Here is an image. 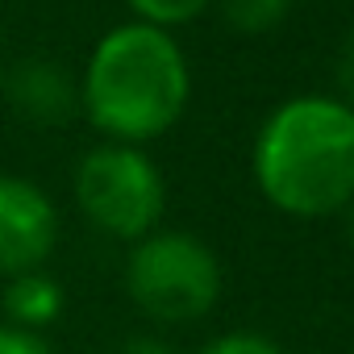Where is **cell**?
<instances>
[{
    "mask_svg": "<svg viewBox=\"0 0 354 354\" xmlns=\"http://www.w3.org/2000/svg\"><path fill=\"white\" fill-rule=\"evenodd\" d=\"M188 100L192 67L180 38L146 21L104 30L80 71V117L104 142H158L184 121Z\"/></svg>",
    "mask_w": 354,
    "mask_h": 354,
    "instance_id": "obj_1",
    "label": "cell"
},
{
    "mask_svg": "<svg viewBox=\"0 0 354 354\" xmlns=\"http://www.w3.org/2000/svg\"><path fill=\"white\" fill-rule=\"evenodd\" d=\"M263 201L288 217L321 221L354 201V109L337 96H296L271 109L250 146Z\"/></svg>",
    "mask_w": 354,
    "mask_h": 354,
    "instance_id": "obj_2",
    "label": "cell"
},
{
    "mask_svg": "<svg viewBox=\"0 0 354 354\" xmlns=\"http://www.w3.org/2000/svg\"><path fill=\"white\" fill-rule=\"evenodd\" d=\"M71 196L80 217L113 242H138L154 234L167 213L162 167L146 154V146L129 142L100 138L88 146L71 171Z\"/></svg>",
    "mask_w": 354,
    "mask_h": 354,
    "instance_id": "obj_3",
    "label": "cell"
},
{
    "mask_svg": "<svg viewBox=\"0 0 354 354\" xmlns=\"http://www.w3.org/2000/svg\"><path fill=\"white\" fill-rule=\"evenodd\" d=\"M125 292L133 308L158 325H192L221 300V263L209 242L184 230H154L129 242Z\"/></svg>",
    "mask_w": 354,
    "mask_h": 354,
    "instance_id": "obj_4",
    "label": "cell"
},
{
    "mask_svg": "<svg viewBox=\"0 0 354 354\" xmlns=\"http://www.w3.org/2000/svg\"><path fill=\"white\" fill-rule=\"evenodd\" d=\"M59 205L30 175L0 171V279L38 271L59 246Z\"/></svg>",
    "mask_w": 354,
    "mask_h": 354,
    "instance_id": "obj_5",
    "label": "cell"
},
{
    "mask_svg": "<svg viewBox=\"0 0 354 354\" xmlns=\"http://www.w3.org/2000/svg\"><path fill=\"white\" fill-rule=\"evenodd\" d=\"M0 96L13 109V117L34 129H63L80 117V75L50 55H26L17 63H5Z\"/></svg>",
    "mask_w": 354,
    "mask_h": 354,
    "instance_id": "obj_6",
    "label": "cell"
},
{
    "mask_svg": "<svg viewBox=\"0 0 354 354\" xmlns=\"http://www.w3.org/2000/svg\"><path fill=\"white\" fill-rule=\"evenodd\" d=\"M63 308H67V292L46 267L0 279V321L46 333L63 317Z\"/></svg>",
    "mask_w": 354,
    "mask_h": 354,
    "instance_id": "obj_7",
    "label": "cell"
},
{
    "mask_svg": "<svg viewBox=\"0 0 354 354\" xmlns=\"http://www.w3.org/2000/svg\"><path fill=\"white\" fill-rule=\"evenodd\" d=\"M221 21L234 30V34H246V38H259V34H271L288 21L296 0H213Z\"/></svg>",
    "mask_w": 354,
    "mask_h": 354,
    "instance_id": "obj_8",
    "label": "cell"
},
{
    "mask_svg": "<svg viewBox=\"0 0 354 354\" xmlns=\"http://www.w3.org/2000/svg\"><path fill=\"white\" fill-rule=\"evenodd\" d=\"M125 9L133 13V21H146L158 30H180L205 17L213 9V0H125Z\"/></svg>",
    "mask_w": 354,
    "mask_h": 354,
    "instance_id": "obj_9",
    "label": "cell"
},
{
    "mask_svg": "<svg viewBox=\"0 0 354 354\" xmlns=\"http://www.w3.org/2000/svg\"><path fill=\"white\" fill-rule=\"evenodd\" d=\"M196 354H283L275 337L254 333V329H234V333H217L213 342H205Z\"/></svg>",
    "mask_w": 354,
    "mask_h": 354,
    "instance_id": "obj_10",
    "label": "cell"
},
{
    "mask_svg": "<svg viewBox=\"0 0 354 354\" xmlns=\"http://www.w3.org/2000/svg\"><path fill=\"white\" fill-rule=\"evenodd\" d=\"M0 354H55V346H50L46 333H34V329L0 321Z\"/></svg>",
    "mask_w": 354,
    "mask_h": 354,
    "instance_id": "obj_11",
    "label": "cell"
},
{
    "mask_svg": "<svg viewBox=\"0 0 354 354\" xmlns=\"http://www.w3.org/2000/svg\"><path fill=\"white\" fill-rule=\"evenodd\" d=\"M333 80H337V88H342V96H337V100H346V104L354 109V26L346 30L342 46H337V59H333Z\"/></svg>",
    "mask_w": 354,
    "mask_h": 354,
    "instance_id": "obj_12",
    "label": "cell"
},
{
    "mask_svg": "<svg viewBox=\"0 0 354 354\" xmlns=\"http://www.w3.org/2000/svg\"><path fill=\"white\" fill-rule=\"evenodd\" d=\"M121 354H175V346H167L162 337H133L121 346Z\"/></svg>",
    "mask_w": 354,
    "mask_h": 354,
    "instance_id": "obj_13",
    "label": "cell"
},
{
    "mask_svg": "<svg viewBox=\"0 0 354 354\" xmlns=\"http://www.w3.org/2000/svg\"><path fill=\"white\" fill-rule=\"evenodd\" d=\"M346 217H350V221H346V238H350V250H354V201H350V209H346Z\"/></svg>",
    "mask_w": 354,
    "mask_h": 354,
    "instance_id": "obj_14",
    "label": "cell"
},
{
    "mask_svg": "<svg viewBox=\"0 0 354 354\" xmlns=\"http://www.w3.org/2000/svg\"><path fill=\"white\" fill-rule=\"evenodd\" d=\"M0 71H5V30H0Z\"/></svg>",
    "mask_w": 354,
    "mask_h": 354,
    "instance_id": "obj_15",
    "label": "cell"
}]
</instances>
